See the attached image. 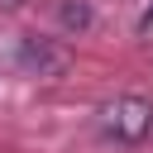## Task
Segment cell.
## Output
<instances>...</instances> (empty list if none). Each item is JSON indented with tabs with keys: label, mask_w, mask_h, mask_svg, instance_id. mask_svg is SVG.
<instances>
[{
	"label": "cell",
	"mask_w": 153,
	"mask_h": 153,
	"mask_svg": "<svg viewBox=\"0 0 153 153\" xmlns=\"http://www.w3.org/2000/svg\"><path fill=\"white\" fill-rule=\"evenodd\" d=\"M100 129L115 143H143L148 129H153V100H143V96H115L100 110Z\"/></svg>",
	"instance_id": "6da1fadb"
},
{
	"label": "cell",
	"mask_w": 153,
	"mask_h": 153,
	"mask_svg": "<svg viewBox=\"0 0 153 153\" xmlns=\"http://www.w3.org/2000/svg\"><path fill=\"white\" fill-rule=\"evenodd\" d=\"M139 29H143V33H148V38H153V10H148V14H143V24H139Z\"/></svg>",
	"instance_id": "7a4b0ae2"
}]
</instances>
